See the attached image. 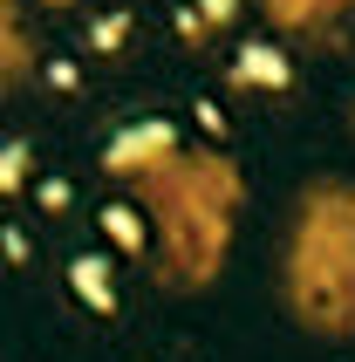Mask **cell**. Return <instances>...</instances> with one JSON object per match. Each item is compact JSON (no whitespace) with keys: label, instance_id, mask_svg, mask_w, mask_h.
Listing matches in <instances>:
<instances>
[{"label":"cell","instance_id":"obj_1","mask_svg":"<svg viewBox=\"0 0 355 362\" xmlns=\"http://www.w3.org/2000/svg\"><path fill=\"white\" fill-rule=\"evenodd\" d=\"M287 308L315 335H355V185H315L287 240Z\"/></svg>","mask_w":355,"mask_h":362},{"label":"cell","instance_id":"obj_2","mask_svg":"<svg viewBox=\"0 0 355 362\" xmlns=\"http://www.w3.org/2000/svg\"><path fill=\"white\" fill-rule=\"evenodd\" d=\"M137 185H151V226L158 233V253L178 281H205L219 267V246H226V226H233L239 185L219 158H192V151H171L164 164H151Z\"/></svg>","mask_w":355,"mask_h":362},{"label":"cell","instance_id":"obj_3","mask_svg":"<svg viewBox=\"0 0 355 362\" xmlns=\"http://www.w3.org/2000/svg\"><path fill=\"white\" fill-rule=\"evenodd\" d=\"M178 151V130L171 123H130V130H117L110 137V151H103V164L117 171V178H144L151 164H164Z\"/></svg>","mask_w":355,"mask_h":362},{"label":"cell","instance_id":"obj_4","mask_svg":"<svg viewBox=\"0 0 355 362\" xmlns=\"http://www.w3.org/2000/svg\"><path fill=\"white\" fill-rule=\"evenodd\" d=\"M267 14L280 35H335L355 14V0H267Z\"/></svg>","mask_w":355,"mask_h":362},{"label":"cell","instance_id":"obj_5","mask_svg":"<svg viewBox=\"0 0 355 362\" xmlns=\"http://www.w3.org/2000/svg\"><path fill=\"white\" fill-rule=\"evenodd\" d=\"M233 76L246 82V89H287V48H274V41H246L233 55Z\"/></svg>","mask_w":355,"mask_h":362},{"label":"cell","instance_id":"obj_6","mask_svg":"<svg viewBox=\"0 0 355 362\" xmlns=\"http://www.w3.org/2000/svg\"><path fill=\"white\" fill-rule=\"evenodd\" d=\"M76 287L89 294V308H110L117 294H110V274H103V260H76Z\"/></svg>","mask_w":355,"mask_h":362}]
</instances>
